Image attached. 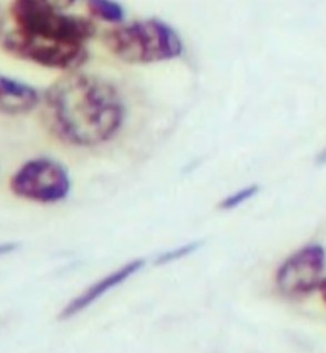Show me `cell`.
<instances>
[{
  "instance_id": "cell-14",
  "label": "cell",
  "mask_w": 326,
  "mask_h": 353,
  "mask_svg": "<svg viewBox=\"0 0 326 353\" xmlns=\"http://www.w3.org/2000/svg\"><path fill=\"white\" fill-rule=\"evenodd\" d=\"M320 162H326V150L322 153V155L320 157Z\"/></svg>"
},
{
  "instance_id": "cell-12",
  "label": "cell",
  "mask_w": 326,
  "mask_h": 353,
  "mask_svg": "<svg viewBox=\"0 0 326 353\" xmlns=\"http://www.w3.org/2000/svg\"><path fill=\"white\" fill-rule=\"evenodd\" d=\"M318 290H320L322 299H323V301L326 305V277L324 278L323 281L320 283V288H318Z\"/></svg>"
},
{
  "instance_id": "cell-6",
  "label": "cell",
  "mask_w": 326,
  "mask_h": 353,
  "mask_svg": "<svg viewBox=\"0 0 326 353\" xmlns=\"http://www.w3.org/2000/svg\"><path fill=\"white\" fill-rule=\"evenodd\" d=\"M326 267V252L320 245H309L294 252L276 272V286L287 297H301L320 288Z\"/></svg>"
},
{
  "instance_id": "cell-11",
  "label": "cell",
  "mask_w": 326,
  "mask_h": 353,
  "mask_svg": "<svg viewBox=\"0 0 326 353\" xmlns=\"http://www.w3.org/2000/svg\"><path fill=\"white\" fill-rule=\"evenodd\" d=\"M201 246H202L201 241H192V243H189V244L177 247L175 250L163 252L162 255L157 258L155 263L157 265H166V263H172V261H179L181 258L186 257V256L190 255L192 252H197Z\"/></svg>"
},
{
  "instance_id": "cell-9",
  "label": "cell",
  "mask_w": 326,
  "mask_h": 353,
  "mask_svg": "<svg viewBox=\"0 0 326 353\" xmlns=\"http://www.w3.org/2000/svg\"><path fill=\"white\" fill-rule=\"evenodd\" d=\"M87 8L91 16L107 23H121L126 14L120 3L110 0H90L87 3Z\"/></svg>"
},
{
  "instance_id": "cell-7",
  "label": "cell",
  "mask_w": 326,
  "mask_h": 353,
  "mask_svg": "<svg viewBox=\"0 0 326 353\" xmlns=\"http://www.w3.org/2000/svg\"><path fill=\"white\" fill-rule=\"evenodd\" d=\"M144 263L146 261L144 259H135V261H130L120 267L118 270L111 272L110 275L102 278V281L93 283V286L89 287L85 292L79 294L76 299H73L66 305L65 309L60 312L59 319H70L79 312H84L99 298H102L104 294H107L111 289L119 286L121 283L128 281L131 276L140 272L144 268Z\"/></svg>"
},
{
  "instance_id": "cell-2",
  "label": "cell",
  "mask_w": 326,
  "mask_h": 353,
  "mask_svg": "<svg viewBox=\"0 0 326 353\" xmlns=\"http://www.w3.org/2000/svg\"><path fill=\"white\" fill-rule=\"evenodd\" d=\"M104 43L118 59L133 65L175 59L183 51L177 31L157 18L120 26L106 34Z\"/></svg>"
},
{
  "instance_id": "cell-8",
  "label": "cell",
  "mask_w": 326,
  "mask_h": 353,
  "mask_svg": "<svg viewBox=\"0 0 326 353\" xmlns=\"http://www.w3.org/2000/svg\"><path fill=\"white\" fill-rule=\"evenodd\" d=\"M39 100L36 89L29 84L6 76L0 78V107L3 113L16 115L30 112Z\"/></svg>"
},
{
  "instance_id": "cell-13",
  "label": "cell",
  "mask_w": 326,
  "mask_h": 353,
  "mask_svg": "<svg viewBox=\"0 0 326 353\" xmlns=\"http://www.w3.org/2000/svg\"><path fill=\"white\" fill-rule=\"evenodd\" d=\"M16 247H17V245L14 244V243H12V244L3 245V246L1 247V252H3V254H6L7 252L14 250Z\"/></svg>"
},
{
  "instance_id": "cell-10",
  "label": "cell",
  "mask_w": 326,
  "mask_h": 353,
  "mask_svg": "<svg viewBox=\"0 0 326 353\" xmlns=\"http://www.w3.org/2000/svg\"><path fill=\"white\" fill-rule=\"evenodd\" d=\"M259 191L260 188L256 184L248 186V188H242L240 191L231 194L230 196L223 199L222 202L220 203V208L224 210H233V208H238L240 205L248 202L249 199L256 196Z\"/></svg>"
},
{
  "instance_id": "cell-1",
  "label": "cell",
  "mask_w": 326,
  "mask_h": 353,
  "mask_svg": "<svg viewBox=\"0 0 326 353\" xmlns=\"http://www.w3.org/2000/svg\"><path fill=\"white\" fill-rule=\"evenodd\" d=\"M45 115L60 140L73 145L95 146L119 131L124 107L113 84L93 74L73 72L49 88Z\"/></svg>"
},
{
  "instance_id": "cell-5",
  "label": "cell",
  "mask_w": 326,
  "mask_h": 353,
  "mask_svg": "<svg viewBox=\"0 0 326 353\" xmlns=\"http://www.w3.org/2000/svg\"><path fill=\"white\" fill-rule=\"evenodd\" d=\"M16 196L32 202H60L70 192V179L66 168L57 161L38 157L26 162L10 181Z\"/></svg>"
},
{
  "instance_id": "cell-3",
  "label": "cell",
  "mask_w": 326,
  "mask_h": 353,
  "mask_svg": "<svg viewBox=\"0 0 326 353\" xmlns=\"http://www.w3.org/2000/svg\"><path fill=\"white\" fill-rule=\"evenodd\" d=\"M73 1L16 0L10 5V16L16 29L37 36L85 45L96 34V26L86 17L67 14L62 10Z\"/></svg>"
},
{
  "instance_id": "cell-4",
  "label": "cell",
  "mask_w": 326,
  "mask_h": 353,
  "mask_svg": "<svg viewBox=\"0 0 326 353\" xmlns=\"http://www.w3.org/2000/svg\"><path fill=\"white\" fill-rule=\"evenodd\" d=\"M3 47L16 58L59 70H76L88 59V50L82 43L37 36L16 28L3 37Z\"/></svg>"
}]
</instances>
